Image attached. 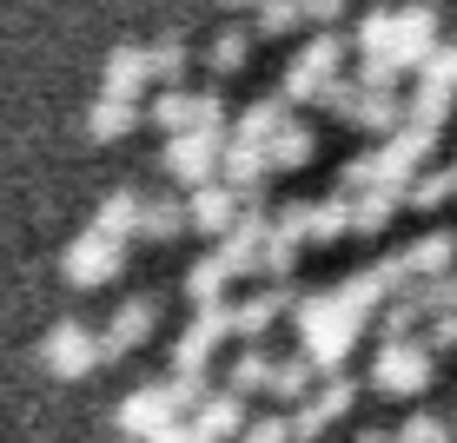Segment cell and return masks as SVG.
I'll return each mask as SVG.
<instances>
[{
	"label": "cell",
	"instance_id": "cell-17",
	"mask_svg": "<svg viewBox=\"0 0 457 443\" xmlns=\"http://www.w3.org/2000/svg\"><path fill=\"white\" fill-rule=\"evenodd\" d=\"M193 417L206 423L212 437H245V398H239V390H212V398H199Z\"/></svg>",
	"mask_w": 457,
	"mask_h": 443
},
{
	"label": "cell",
	"instance_id": "cell-33",
	"mask_svg": "<svg viewBox=\"0 0 457 443\" xmlns=\"http://www.w3.org/2000/svg\"><path fill=\"white\" fill-rule=\"evenodd\" d=\"M146 443H219V437H212L199 417H193V423H179V417H172L166 431H160V437H146Z\"/></svg>",
	"mask_w": 457,
	"mask_h": 443
},
{
	"label": "cell",
	"instance_id": "cell-13",
	"mask_svg": "<svg viewBox=\"0 0 457 443\" xmlns=\"http://www.w3.org/2000/svg\"><path fill=\"white\" fill-rule=\"evenodd\" d=\"M153 318H160V305H153V298H126V305L113 311V324H106V364L126 357L133 344H146V338H153Z\"/></svg>",
	"mask_w": 457,
	"mask_h": 443
},
{
	"label": "cell",
	"instance_id": "cell-11",
	"mask_svg": "<svg viewBox=\"0 0 457 443\" xmlns=\"http://www.w3.org/2000/svg\"><path fill=\"white\" fill-rule=\"evenodd\" d=\"M186 205H193V232L199 239H232V218H239L245 193L239 185H199Z\"/></svg>",
	"mask_w": 457,
	"mask_h": 443
},
{
	"label": "cell",
	"instance_id": "cell-25",
	"mask_svg": "<svg viewBox=\"0 0 457 443\" xmlns=\"http://www.w3.org/2000/svg\"><path fill=\"white\" fill-rule=\"evenodd\" d=\"M245 60H252V34H239V27H226V34L206 46V67L212 73H239Z\"/></svg>",
	"mask_w": 457,
	"mask_h": 443
},
{
	"label": "cell",
	"instance_id": "cell-30",
	"mask_svg": "<svg viewBox=\"0 0 457 443\" xmlns=\"http://www.w3.org/2000/svg\"><path fill=\"white\" fill-rule=\"evenodd\" d=\"M239 443H298V431H292V417H252Z\"/></svg>",
	"mask_w": 457,
	"mask_h": 443
},
{
	"label": "cell",
	"instance_id": "cell-36",
	"mask_svg": "<svg viewBox=\"0 0 457 443\" xmlns=\"http://www.w3.org/2000/svg\"><path fill=\"white\" fill-rule=\"evenodd\" d=\"M358 443H398V437H385V431H371V437H358Z\"/></svg>",
	"mask_w": 457,
	"mask_h": 443
},
{
	"label": "cell",
	"instance_id": "cell-20",
	"mask_svg": "<svg viewBox=\"0 0 457 443\" xmlns=\"http://www.w3.org/2000/svg\"><path fill=\"white\" fill-rule=\"evenodd\" d=\"M292 298L286 291H259V298H232V311H239V338H259V331H272V318L286 311Z\"/></svg>",
	"mask_w": 457,
	"mask_h": 443
},
{
	"label": "cell",
	"instance_id": "cell-26",
	"mask_svg": "<svg viewBox=\"0 0 457 443\" xmlns=\"http://www.w3.org/2000/svg\"><path fill=\"white\" fill-rule=\"evenodd\" d=\"M265 152H272V172H298V166H312V133L305 126H286Z\"/></svg>",
	"mask_w": 457,
	"mask_h": 443
},
{
	"label": "cell",
	"instance_id": "cell-14",
	"mask_svg": "<svg viewBox=\"0 0 457 443\" xmlns=\"http://www.w3.org/2000/svg\"><path fill=\"white\" fill-rule=\"evenodd\" d=\"M146 86H153V53L146 46H113V53H106V93L146 100Z\"/></svg>",
	"mask_w": 457,
	"mask_h": 443
},
{
	"label": "cell",
	"instance_id": "cell-9",
	"mask_svg": "<svg viewBox=\"0 0 457 443\" xmlns=\"http://www.w3.org/2000/svg\"><path fill=\"white\" fill-rule=\"evenodd\" d=\"M352 404H358V384H352V377H325L319 398L292 404V431H298V443H319V437H325V423L345 417Z\"/></svg>",
	"mask_w": 457,
	"mask_h": 443
},
{
	"label": "cell",
	"instance_id": "cell-1",
	"mask_svg": "<svg viewBox=\"0 0 457 443\" xmlns=\"http://www.w3.org/2000/svg\"><path fill=\"white\" fill-rule=\"evenodd\" d=\"M358 318L365 311L352 305L345 291H325V298H312L305 311H298V351H312L332 371V364H345V351H352V338H358Z\"/></svg>",
	"mask_w": 457,
	"mask_h": 443
},
{
	"label": "cell",
	"instance_id": "cell-10",
	"mask_svg": "<svg viewBox=\"0 0 457 443\" xmlns=\"http://www.w3.org/2000/svg\"><path fill=\"white\" fill-rule=\"evenodd\" d=\"M437 53V7L431 0H418V7H398V46H391V60H398L404 73H424V60Z\"/></svg>",
	"mask_w": 457,
	"mask_h": 443
},
{
	"label": "cell",
	"instance_id": "cell-28",
	"mask_svg": "<svg viewBox=\"0 0 457 443\" xmlns=\"http://www.w3.org/2000/svg\"><path fill=\"white\" fill-rule=\"evenodd\" d=\"M146 53H153V86L186 80V40H160V46H146Z\"/></svg>",
	"mask_w": 457,
	"mask_h": 443
},
{
	"label": "cell",
	"instance_id": "cell-16",
	"mask_svg": "<svg viewBox=\"0 0 457 443\" xmlns=\"http://www.w3.org/2000/svg\"><path fill=\"white\" fill-rule=\"evenodd\" d=\"M146 205H153V199H139V193H126V185H120V193H106V199H100L93 226L113 232V239H139V232H146Z\"/></svg>",
	"mask_w": 457,
	"mask_h": 443
},
{
	"label": "cell",
	"instance_id": "cell-29",
	"mask_svg": "<svg viewBox=\"0 0 457 443\" xmlns=\"http://www.w3.org/2000/svg\"><path fill=\"white\" fill-rule=\"evenodd\" d=\"M398 199H404L398 185H378V193H365V199H358V232H378L391 212H398Z\"/></svg>",
	"mask_w": 457,
	"mask_h": 443
},
{
	"label": "cell",
	"instance_id": "cell-6",
	"mask_svg": "<svg viewBox=\"0 0 457 443\" xmlns=\"http://www.w3.org/2000/svg\"><path fill=\"white\" fill-rule=\"evenodd\" d=\"M40 357H46V371H54V377H87V371H100V364H106V338H93L87 324H54V331H46V344H40Z\"/></svg>",
	"mask_w": 457,
	"mask_h": 443
},
{
	"label": "cell",
	"instance_id": "cell-7",
	"mask_svg": "<svg viewBox=\"0 0 457 443\" xmlns=\"http://www.w3.org/2000/svg\"><path fill=\"white\" fill-rule=\"evenodd\" d=\"M345 73V40L338 34H319L305 46V53L292 60V73H286V100H319L325 86H332Z\"/></svg>",
	"mask_w": 457,
	"mask_h": 443
},
{
	"label": "cell",
	"instance_id": "cell-37",
	"mask_svg": "<svg viewBox=\"0 0 457 443\" xmlns=\"http://www.w3.org/2000/svg\"><path fill=\"white\" fill-rule=\"evenodd\" d=\"M219 7H259V0H219Z\"/></svg>",
	"mask_w": 457,
	"mask_h": 443
},
{
	"label": "cell",
	"instance_id": "cell-27",
	"mask_svg": "<svg viewBox=\"0 0 457 443\" xmlns=\"http://www.w3.org/2000/svg\"><path fill=\"white\" fill-rule=\"evenodd\" d=\"M292 27H305V0H259V34L265 40L292 34Z\"/></svg>",
	"mask_w": 457,
	"mask_h": 443
},
{
	"label": "cell",
	"instance_id": "cell-32",
	"mask_svg": "<svg viewBox=\"0 0 457 443\" xmlns=\"http://www.w3.org/2000/svg\"><path fill=\"white\" fill-rule=\"evenodd\" d=\"M398 443H451V423L445 417H411L398 431Z\"/></svg>",
	"mask_w": 457,
	"mask_h": 443
},
{
	"label": "cell",
	"instance_id": "cell-4",
	"mask_svg": "<svg viewBox=\"0 0 457 443\" xmlns=\"http://www.w3.org/2000/svg\"><path fill=\"white\" fill-rule=\"evenodd\" d=\"M371 384L385 390V398H418V390L431 384V351H418V344H404V338H385V351L371 364Z\"/></svg>",
	"mask_w": 457,
	"mask_h": 443
},
{
	"label": "cell",
	"instance_id": "cell-2",
	"mask_svg": "<svg viewBox=\"0 0 457 443\" xmlns=\"http://www.w3.org/2000/svg\"><path fill=\"white\" fill-rule=\"evenodd\" d=\"M120 258H126V239H113V232H100V226H87L80 239L60 251V278L80 284V291H93V284H106V278L120 272Z\"/></svg>",
	"mask_w": 457,
	"mask_h": 443
},
{
	"label": "cell",
	"instance_id": "cell-31",
	"mask_svg": "<svg viewBox=\"0 0 457 443\" xmlns=\"http://www.w3.org/2000/svg\"><path fill=\"white\" fill-rule=\"evenodd\" d=\"M424 80H431V86H451V93H457V40H451V46H437V53L424 60Z\"/></svg>",
	"mask_w": 457,
	"mask_h": 443
},
{
	"label": "cell",
	"instance_id": "cell-23",
	"mask_svg": "<svg viewBox=\"0 0 457 443\" xmlns=\"http://www.w3.org/2000/svg\"><path fill=\"white\" fill-rule=\"evenodd\" d=\"M312 371H325L312 351H298L278 364V377H272V398H286V404H305V390H312Z\"/></svg>",
	"mask_w": 457,
	"mask_h": 443
},
{
	"label": "cell",
	"instance_id": "cell-15",
	"mask_svg": "<svg viewBox=\"0 0 457 443\" xmlns=\"http://www.w3.org/2000/svg\"><path fill=\"white\" fill-rule=\"evenodd\" d=\"M146 119V100H120V93H100V100H93V113H87V139H126L133 133V126Z\"/></svg>",
	"mask_w": 457,
	"mask_h": 443
},
{
	"label": "cell",
	"instance_id": "cell-8",
	"mask_svg": "<svg viewBox=\"0 0 457 443\" xmlns=\"http://www.w3.org/2000/svg\"><path fill=\"white\" fill-rule=\"evenodd\" d=\"M179 410H186V398H179V384H153V390H133V398L120 404V431L146 443V437H160L166 423L179 417Z\"/></svg>",
	"mask_w": 457,
	"mask_h": 443
},
{
	"label": "cell",
	"instance_id": "cell-19",
	"mask_svg": "<svg viewBox=\"0 0 457 443\" xmlns=\"http://www.w3.org/2000/svg\"><path fill=\"white\" fill-rule=\"evenodd\" d=\"M272 377H278V364L265 351H239V357H232V371H226V390L252 398V390H272Z\"/></svg>",
	"mask_w": 457,
	"mask_h": 443
},
{
	"label": "cell",
	"instance_id": "cell-21",
	"mask_svg": "<svg viewBox=\"0 0 457 443\" xmlns=\"http://www.w3.org/2000/svg\"><path fill=\"white\" fill-rule=\"evenodd\" d=\"M226 284H232L226 258H199V265H193V278H186V298H193L199 311H206V305H226Z\"/></svg>",
	"mask_w": 457,
	"mask_h": 443
},
{
	"label": "cell",
	"instance_id": "cell-24",
	"mask_svg": "<svg viewBox=\"0 0 457 443\" xmlns=\"http://www.w3.org/2000/svg\"><path fill=\"white\" fill-rule=\"evenodd\" d=\"M352 119H358V126H371V133H391V126H398V119H404V106H398V100H391V93H385V86H371V93H358V106H352Z\"/></svg>",
	"mask_w": 457,
	"mask_h": 443
},
{
	"label": "cell",
	"instance_id": "cell-18",
	"mask_svg": "<svg viewBox=\"0 0 457 443\" xmlns=\"http://www.w3.org/2000/svg\"><path fill=\"white\" fill-rule=\"evenodd\" d=\"M179 232H193V205H186V199H153V205H146V232H139V239L172 245Z\"/></svg>",
	"mask_w": 457,
	"mask_h": 443
},
{
	"label": "cell",
	"instance_id": "cell-12",
	"mask_svg": "<svg viewBox=\"0 0 457 443\" xmlns=\"http://www.w3.org/2000/svg\"><path fill=\"white\" fill-rule=\"evenodd\" d=\"M451 265H457V239L451 232H431V239H418L404 258H391V272H398V284H411V278L431 284V278H445Z\"/></svg>",
	"mask_w": 457,
	"mask_h": 443
},
{
	"label": "cell",
	"instance_id": "cell-22",
	"mask_svg": "<svg viewBox=\"0 0 457 443\" xmlns=\"http://www.w3.org/2000/svg\"><path fill=\"white\" fill-rule=\"evenodd\" d=\"M292 126V113H286V100H259L252 113L239 119V139H252V146H272L278 133Z\"/></svg>",
	"mask_w": 457,
	"mask_h": 443
},
{
	"label": "cell",
	"instance_id": "cell-3",
	"mask_svg": "<svg viewBox=\"0 0 457 443\" xmlns=\"http://www.w3.org/2000/svg\"><path fill=\"white\" fill-rule=\"evenodd\" d=\"M219 160H226V139H219V133H172L166 152H160L166 179H179L186 193L212 185V166H219Z\"/></svg>",
	"mask_w": 457,
	"mask_h": 443
},
{
	"label": "cell",
	"instance_id": "cell-34",
	"mask_svg": "<svg viewBox=\"0 0 457 443\" xmlns=\"http://www.w3.org/2000/svg\"><path fill=\"white\" fill-rule=\"evenodd\" d=\"M431 351H457V311H431Z\"/></svg>",
	"mask_w": 457,
	"mask_h": 443
},
{
	"label": "cell",
	"instance_id": "cell-5",
	"mask_svg": "<svg viewBox=\"0 0 457 443\" xmlns=\"http://www.w3.org/2000/svg\"><path fill=\"white\" fill-rule=\"evenodd\" d=\"M153 119L172 133H219V119H226V106H219V93H186V86H160V100H153Z\"/></svg>",
	"mask_w": 457,
	"mask_h": 443
},
{
	"label": "cell",
	"instance_id": "cell-35",
	"mask_svg": "<svg viewBox=\"0 0 457 443\" xmlns=\"http://www.w3.org/2000/svg\"><path fill=\"white\" fill-rule=\"evenodd\" d=\"M305 21H312V27H332V21H345V0H305Z\"/></svg>",
	"mask_w": 457,
	"mask_h": 443
}]
</instances>
